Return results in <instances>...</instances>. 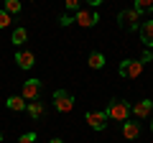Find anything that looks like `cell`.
Listing matches in <instances>:
<instances>
[{
  "label": "cell",
  "instance_id": "1",
  "mask_svg": "<svg viewBox=\"0 0 153 143\" xmlns=\"http://www.w3.org/2000/svg\"><path fill=\"white\" fill-rule=\"evenodd\" d=\"M107 118L110 120H120V123H125L128 120V115H130V105L125 102V100H110V105H107Z\"/></svg>",
  "mask_w": 153,
  "mask_h": 143
},
{
  "label": "cell",
  "instance_id": "2",
  "mask_svg": "<svg viewBox=\"0 0 153 143\" xmlns=\"http://www.w3.org/2000/svg\"><path fill=\"white\" fill-rule=\"evenodd\" d=\"M143 61L140 59H125V61H120V77H125V79H138L143 74Z\"/></svg>",
  "mask_w": 153,
  "mask_h": 143
},
{
  "label": "cell",
  "instance_id": "3",
  "mask_svg": "<svg viewBox=\"0 0 153 143\" xmlns=\"http://www.w3.org/2000/svg\"><path fill=\"white\" fill-rule=\"evenodd\" d=\"M54 107L59 112H71L74 110V95L66 89H56L54 92Z\"/></svg>",
  "mask_w": 153,
  "mask_h": 143
},
{
  "label": "cell",
  "instance_id": "4",
  "mask_svg": "<svg viewBox=\"0 0 153 143\" xmlns=\"http://www.w3.org/2000/svg\"><path fill=\"white\" fill-rule=\"evenodd\" d=\"M117 21H120V26L125 31H135V28H140V13L135 8H128V10H120Z\"/></svg>",
  "mask_w": 153,
  "mask_h": 143
},
{
  "label": "cell",
  "instance_id": "5",
  "mask_svg": "<svg viewBox=\"0 0 153 143\" xmlns=\"http://www.w3.org/2000/svg\"><path fill=\"white\" fill-rule=\"evenodd\" d=\"M84 120H87V125H89V128H94V130H105L110 118H107V112H105V110H97V112L89 110L87 115H84Z\"/></svg>",
  "mask_w": 153,
  "mask_h": 143
},
{
  "label": "cell",
  "instance_id": "6",
  "mask_svg": "<svg viewBox=\"0 0 153 143\" xmlns=\"http://www.w3.org/2000/svg\"><path fill=\"white\" fill-rule=\"evenodd\" d=\"M130 112L138 118V120H146V118L153 115V100H140V102H135L130 107Z\"/></svg>",
  "mask_w": 153,
  "mask_h": 143
},
{
  "label": "cell",
  "instance_id": "7",
  "mask_svg": "<svg viewBox=\"0 0 153 143\" xmlns=\"http://www.w3.org/2000/svg\"><path fill=\"white\" fill-rule=\"evenodd\" d=\"M74 21H76V26H82V28H92V26H97L100 16L94 10H76Z\"/></svg>",
  "mask_w": 153,
  "mask_h": 143
},
{
  "label": "cell",
  "instance_id": "8",
  "mask_svg": "<svg viewBox=\"0 0 153 143\" xmlns=\"http://www.w3.org/2000/svg\"><path fill=\"white\" fill-rule=\"evenodd\" d=\"M38 92H41V82H38V79H26L21 97L26 100V102H33V100H38Z\"/></svg>",
  "mask_w": 153,
  "mask_h": 143
},
{
  "label": "cell",
  "instance_id": "9",
  "mask_svg": "<svg viewBox=\"0 0 153 143\" xmlns=\"http://www.w3.org/2000/svg\"><path fill=\"white\" fill-rule=\"evenodd\" d=\"M16 61H18L21 69H31V66L36 64V54H33V51H18V54H16Z\"/></svg>",
  "mask_w": 153,
  "mask_h": 143
},
{
  "label": "cell",
  "instance_id": "10",
  "mask_svg": "<svg viewBox=\"0 0 153 143\" xmlns=\"http://www.w3.org/2000/svg\"><path fill=\"white\" fill-rule=\"evenodd\" d=\"M140 41L146 46H153V21L140 23Z\"/></svg>",
  "mask_w": 153,
  "mask_h": 143
},
{
  "label": "cell",
  "instance_id": "11",
  "mask_svg": "<svg viewBox=\"0 0 153 143\" xmlns=\"http://www.w3.org/2000/svg\"><path fill=\"white\" fill-rule=\"evenodd\" d=\"M26 105H28L26 100H23V97H16V95L5 100V107H8V110H13V112H23V110H26Z\"/></svg>",
  "mask_w": 153,
  "mask_h": 143
},
{
  "label": "cell",
  "instance_id": "12",
  "mask_svg": "<svg viewBox=\"0 0 153 143\" xmlns=\"http://www.w3.org/2000/svg\"><path fill=\"white\" fill-rule=\"evenodd\" d=\"M123 136H125L128 141H135V138L140 136V123H125V125H123Z\"/></svg>",
  "mask_w": 153,
  "mask_h": 143
},
{
  "label": "cell",
  "instance_id": "13",
  "mask_svg": "<svg viewBox=\"0 0 153 143\" xmlns=\"http://www.w3.org/2000/svg\"><path fill=\"white\" fill-rule=\"evenodd\" d=\"M26 112H28L31 118H41V115H44V105L38 102V100H33V102L26 105Z\"/></svg>",
  "mask_w": 153,
  "mask_h": 143
},
{
  "label": "cell",
  "instance_id": "14",
  "mask_svg": "<svg viewBox=\"0 0 153 143\" xmlns=\"http://www.w3.org/2000/svg\"><path fill=\"white\" fill-rule=\"evenodd\" d=\"M87 64L92 66V69H102V66H105V56L100 54V51H92L89 59H87Z\"/></svg>",
  "mask_w": 153,
  "mask_h": 143
},
{
  "label": "cell",
  "instance_id": "15",
  "mask_svg": "<svg viewBox=\"0 0 153 143\" xmlns=\"http://www.w3.org/2000/svg\"><path fill=\"white\" fill-rule=\"evenodd\" d=\"M26 39H28V31H26V28H16L13 36H10V41L16 46H23V44H26Z\"/></svg>",
  "mask_w": 153,
  "mask_h": 143
},
{
  "label": "cell",
  "instance_id": "16",
  "mask_svg": "<svg viewBox=\"0 0 153 143\" xmlns=\"http://www.w3.org/2000/svg\"><path fill=\"white\" fill-rule=\"evenodd\" d=\"M21 0H5V8H3V10L8 13V16H18V13H21Z\"/></svg>",
  "mask_w": 153,
  "mask_h": 143
},
{
  "label": "cell",
  "instance_id": "17",
  "mask_svg": "<svg viewBox=\"0 0 153 143\" xmlns=\"http://www.w3.org/2000/svg\"><path fill=\"white\" fill-rule=\"evenodd\" d=\"M133 8H135L140 16H143V13H153V0H135V5H133Z\"/></svg>",
  "mask_w": 153,
  "mask_h": 143
},
{
  "label": "cell",
  "instance_id": "18",
  "mask_svg": "<svg viewBox=\"0 0 153 143\" xmlns=\"http://www.w3.org/2000/svg\"><path fill=\"white\" fill-rule=\"evenodd\" d=\"M79 3H82V0H64V5H66V10H69V13L79 10Z\"/></svg>",
  "mask_w": 153,
  "mask_h": 143
},
{
  "label": "cell",
  "instance_id": "19",
  "mask_svg": "<svg viewBox=\"0 0 153 143\" xmlns=\"http://www.w3.org/2000/svg\"><path fill=\"white\" fill-rule=\"evenodd\" d=\"M18 143H36V133H23L18 138Z\"/></svg>",
  "mask_w": 153,
  "mask_h": 143
},
{
  "label": "cell",
  "instance_id": "20",
  "mask_svg": "<svg viewBox=\"0 0 153 143\" xmlns=\"http://www.w3.org/2000/svg\"><path fill=\"white\" fill-rule=\"evenodd\" d=\"M8 26H10V16L5 10H0V28H8Z\"/></svg>",
  "mask_w": 153,
  "mask_h": 143
},
{
  "label": "cell",
  "instance_id": "21",
  "mask_svg": "<svg viewBox=\"0 0 153 143\" xmlns=\"http://www.w3.org/2000/svg\"><path fill=\"white\" fill-rule=\"evenodd\" d=\"M61 26H69V23H74V18H71V13H66V16H61Z\"/></svg>",
  "mask_w": 153,
  "mask_h": 143
},
{
  "label": "cell",
  "instance_id": "22",
  "mask_svg": "<svg viewBox=\"0 0 153 143\" xmlns=\"http://www.w3.org/2000/svg\"><path fill=\"white\" fill-rule=\"evenodd\" d=\"M140 61H143V64H146V61H153V54H151V51H146V54H143V59H140Z\"/></svg>",
  "mask_w": 153,
  "mask_h": 143
},
{
  "label": "cell",
  "instance_id": "23",
  "mask_svg": "<svg viewBox=\"0 0 153 143\" xmlns=\"http://www.w3.org/2000/svg\"><path fill=\"white\" fill-rule=\"evenodd\" d=\"M84 3H89V5H94V8H97L100 3H102V0H84Z\"/></svg>",
  "mask_w": 153,
  "mask_h": 143
},
{
  "label": "cell",
  "instance_id": "24",
  "mask_svg": "<svg viewBox=\"0 0 153 143\" xmlns=\"http://www.w3.org/2000/svg\"><path fill=\"white\" fill-rule=\"evenodd\" d=\"M49 143H64V141H61V138H51Z\"/></svg>",
  "mask_w": 153,
  "mask_h": 143
},
{
  "label": "cell",
  "instance_id": "25",
  "mask_svg": "<svg viewBox=\"0 0 153 143\" xmlns=\"http://www.w3.org/2000/svg\"><path fill=\"white\" fill-rule=\"evenodd\" d=\"M151 133H153V123H151Z\"/></svg>",
  "mask_w": 153,
  "mask_h": 143
},
{
  "label": "cell",
  "instance_id": "26",
  "mask_svg": "<svg viewBox=\"0 0 153 143\" xmlns=\"http://www.w3.org/2000/svg\"><path fill=\"white\" fill-rule=\"evenodd\" d=\"M0 141H3V136H0Z\"/></svg>",
  "mask_w": 153,
  "mask_h": 143
},
{
  "label": "cell",
  "instance_id": "27",
  "mask_svg": "<svg viewBox=\"0 0 153 143\" xmlns=\"http://www.w3.org/2000/svg\"><path fill=\"white\" fill-rule=\"evenodd\" d=\"M33 3H36V0H33Z\"/></svg>",
  "mask_w": 153,
  "mask_h": 143
}]
</instances>
